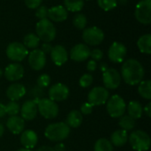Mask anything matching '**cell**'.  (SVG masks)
<instances>
[{"mask_svg": "<svg viewBox=\"0 0 151 151\" xmlns=\"http://www.w3.org/2000/svg\"><path fill=\"white\" fill-rule=\"evenodd\" d=\"M144 73L142 65L134 58H129L123 63L120 75L127 84L134 86L143 80Z\"/></svg>", "mask_w": 151, "mask_h": 151, "instance_id": "1", "label": "cell"}, {"mask_svg": "<svg viewBox=\"0 0 151 151\" xmlns=\"http://www.w3.org/2000/svg\"><path fill=\"white\" fill-rule=\"evenodd\" d=\"M44 134L48 140L59 142L68 138L70 134V127L65 122L50 124L45 128Z\"/></svg>", "mask_w": 151, "mask_h": 151, "instance_id": "2", "label": "cell"}, {"mask_svg": "<svg viewBox=\"0 0 151 151\" xmlns=\"http://www.w3.org/2000/svg\"><path fill=\"white\" fill-rule=\"evenodd\" d=\"M35 32L40 41H42L44 42H52L57 35L55 26L49 19H40L36 23Z\"/></svg>", "mask_w": 151, "mask_h": 151, "instance_id": "3", "label": "cell"}, {"mask_svg": "<svg viewBox=\"0 0 151 151\" xmlns=\"http://www.w3.org/2000/svg\"><path fill=\"white\" fill-rule=\"evenodd\" d=\"M128 141L132 148L136 151H147L150 148V137L142 130L133 131L128 135Z\"/></svg>", "mask_w": 151, "mask_h": 151, "instance_id": "4", "label": "cell"}, {"mask_svg": "<svg viewBox=\"0 0 151 151\" xmlns=\"http://www.w3.org/2000/svg\"><path fill=\"white\" fill-rule=\"evenodd\" d=\"M107 112L111 118H120L127 111V104L125 100L119 95H113L106 102Z\"/></svg>", "mask_w": 151, "mask_h": 151, "instance_id": "5", "label": "cell"}, {"mask_svg": "<svg viewBox=\"0 0 151 151\" xmlns=\"http://www.w3.org/2000/svg\"><path fill=\"white\" fill-rule=\"evenodd\" d=\"M36 104H37V110L41 114V116L47 119H55L58 114L59 109L57 103L50 100V98L39 99Z\"/></svg>", "mask_w": 151, "mask_h": 151, "instance_id": "6", "label": "cell"}, {"mask_svg": "<svg viewBox=\"0 0 151 151\" xmlns=\"http://www.w3.org/2000/svg\"><path fill=\"white\" fill-rule=\"evenodd\" d=\"M135 19L143 25L151 23V0H141L135 6Z\"/></svg>", "mask_w": 151, "mask_h": 151, "instance_id": "7", "label": "cell"}, {"mask_svg": "<svg viewBox=\"0 0 151 151\" xmlns=\"http://www.w3.org/2000/svg\"><path fill=\"white\" fill-rule=\"evenodd\" d=\"M82 39L87 43V45H99L104 39V33L101 28L97 27H87L83 29Z\"/></svg>", "mask_w": 151, "mask_h": 151, "instance_id": "8", "label": "cell"}, {"mask_svg": "<svg viewBox=\"0 0 151 151\" xmlns=\"http://www.w3.org/2000/svg\"><path fill=\"white\" fill-rule=\"evenodd\" d=\"M6 56L9 59L15 62H20L28 55L27 49L23 43L13 42L10 43L6 48Z\"/></svg>", "mask_w": 151, "mask_h": 151, "instance_id": "9", "label": "cell"}, {"mask_svg": "<svg viewBox=\"0 0 151 151\" xmlns=\"http://www.w3.org/2000/svg\"><path fill=\"white\" fill-rule=\"evenodd\" d=\"M110 96L109 90L104 87L93 88L88 95V102L93 106H99L106 104Z\"/></svg>", "mask_w": 151, "mask_h": 151, "instance_id": "10", "label": "cell"}, {"mask_svg": "<svg viewBox=\"0 0 151 151\" xmlns=\"http://www.w3.org/2000/svg\"><path fill=\"white\" fill-rule=\"evenodd\" d=\"M121 75L114 68H108L103 73V82L107 89H116L121 83Z\"/></svg>", "mask_w": 151, "mask_h": 151, "instance_id": "11", "label": "cell"}, {"mask_svg": "<svg viewBox=\"0 0 151 151\" xmlns=\"http://www.w3.org/2000/svg\"><path fill=\"white\" fill-rule=\"evenodd\" d=\"M127 53V47L123 43L119 42H114L109 48L108 57L111 62L119 64L124 61Z\"/></svg>", "mask_w": 151, "mask_h": 151, "instance_id": "12", "label": "cell"}, {"mask_svg": "<svg viewBox=\"0 0 151 151\" xmlns=\"http://www.w3.org/2000/svg\"><path fill=\"white\" fill-rule=\"evenodd\" d=\"M69 88L63 83H56L49 89V97L54 102H62L68 98Z\"/></svg>", "mask_w": 151, "mask_h": 151, "instance_id": "13", "label": "cell"}, {"mask_svg": "<svg viewBox=\"0 0 151 151\" xmlns=\"http://www.w3.org/2000/svg\"><path fill=\"white\" fill-rule=\"evenodd\" d=\"M28 64L35 71L42 70L46 65V54H44L42 50H33L28 54Z\"/></svg>", "mask_w": 151, "mask_h": 151, "instance_id": "14", "label": "cell"}, {"mask_svg": "<svg viewBox=\"0 0 151 151\" xmlns=\"http://www.w3.org/2000/svg\"><path fill=\"white\" fill-rule=\"evenodd\" d=\"M90 56V49L87 44L78 43L74 45L70 51V58L76 62H83Z\"/></svg>", "mask_w": 151, "mask_h": 151, "instance_id": "15", "label": "cell"}, {"mask_svg": "<svg viewBox=\"0 0 151 151\" xmlns=\"http://www.w3.org/2000/svg\"><path fill=\"white\" fill-rule=\"evenodd\" d=\"M5 79L9 81H16L24 76V67L19 63H12L6 66L4 72Z\"/></svg>", "mask_w": 151, "mask_h": 151, "instance_id": "16", "label": "cell"}, {"mask_svg": "<svg viewBox=\"0 0 151 151\" xmlns=\"http://www.w3.org/2000/svg\"><path fill=\"white\" fill-rule=\"evenodd\" d=\"M50 57L56 65L61 66L67 61L68 53L66 49L63 45H56L52 47V50L50 51Z\"/></svg>", "mask_w": 151, "mask_h": 151, "instance_id": "17", "label": "cell"}, {"mask_svg": "<svg viewBox=\"0 0 151 151\" xmlns=\"http://www.w3.org/2000/svg\"><path fill=\"white\" fill-rule=\"evenodd\" d=\"M19 111L21 114V118L24 120H32L37 115V104L34 100H27L22 104Z\"/></svg>", "mask_w": 151, "mask_h": 151, "instance_id": "18", "label": "cell"}, {"mask_svg": "<svg viewBox=\"0 0 151 151\" xmlns=\"http://www.w3.org/2000/svg\"><path fill=\"white\" fill-rule=\"evenodd\" d=\"M48 17L50 21L62 22L68 17L67 10L62 5H56L48 9Z\"/></svg>", "mask_w": 151, "mask_h": 151, "instance_id": "19", "label": "cell"}, {"mask_svg": "<svg viewBox=\"0 0 151 151\" xmlns=\"http://www.w3.org/2000/svg\"><path fill=\"white\" fill-rule=\"evenodd\" d=\"M26 95V88L20 83H13L6 89V96L10 101L16 102Z\"/></svg>", "mask_w": 151, "mask_h": 151, "instance_id": "20", "label": "cell"}, {"mask_svg": "<svg viewBox=\"0 0 151 151\" xmlns=\"http://www.w3.org/2000/svg\"><path fill=\"white\" fill-rule=\"evenodd\" d=\"M8 130L13 134H19L23 132L25 127V121L21 117L11 116L6 121Z\"/></svg>", "mask_w": 151, "mask_h": 151, "instance_id": "21", "label": "cell"}, {"mask_svg": "<svg viewBox=\"0 0 151 151\" xmlns=\"http://www.w3.org/2000/svg\"><path fill=\"white\" fill-rule=\"evenodd\" d=\"M20 142L25 149L31 150L35 148L38 142L37 134L33 130H26L22 132L20 136Z\"/></svg>", "mask_w": 151, "mask_h": 151, "instance_id": "22", "label": "cell"}, {"mask_svg": "<svg viewBox=\"0 0 151 151\" xmlns=\"http://www.w3.org/2000/svg\"><path fill=\"white\" fill-rule=\"evenodd\" d=\"M111 143L116 147H122L128 142V134L127 131L120 129L116 130L111 136Z\"/></svg>", "mask_w": 151, "mask_h": 151, "instance_id": "23", "label": "cell"}, {"mask_svg": "<svg viewBox=\"0 0 151 151\" xmlns=\"http://www.w3.org/2000/svg\"><path fill=\"white\" fill-rule=\"evenodd\" d=\"M82 120H83V117H82V114L81 113V111L73 110V111H70L69 114L67 115L65 123L69 127L77 128L81 125Z\"/></svg>", "mask_w": 151, "mask_h": 151, "instance_id": "24", "label": "cell"}, {"mask_svg": "<svg viewBox=\"0 0 151 151\" xmlns=\"http://www.w3.org/2000/svg\"><path fill=\"white\" fill-rule=\"evenodd\" d=\"M128 115L133 118L134 119H138L142 116L143 113V108L142 105L141 104V103L137 102V101H131L127 107Z\"/></svg>", "mask_w": 151, "mask_h": 151, "instance_id": "25", "label": "cell"}, {"mask_svg": "<svg viewBox=\"0 0 151 151\" xmlns=\"http://www.w3.org/2000/svg\"><path fill=\"white\" fill-rule=\"evenodd\" d=\"M151 35L150 34H146L142 35L137 41V46L141 52L145 54L151 53Z\"/></svg>", "mask_w": 151, "mask_h": 151, "instance_id": "26", "label": "cell"}, {"mask_svg": "<svg viewBox=\"0 0 151 151\" xmlns=\"http://www.w3.org/2000/svg\"><path fill=\"white\" fill-rule=\"evenodd\" d=\"M40 43V39L36 35V34L29 33L25 35L23 39V44L27 49H36Z\"/></svg>", "mask_w": 151, "mask_h": 151, "instance_id": "27", "label": "cell"}, {"mask_svg": "<svg viewBox=\"0 0 151 151\" xmlns=\"http://www.w3.org/2000/svg\"><path fill=\"white\" fill-rule=\"evenodd\" d=\"M84 6L83 0H64V7L67 12H79Z\"/></svg>", "mask_w": 151, "mask_h": 151, "instance_id": "28", "label": "cell"}, {"mask_svg": "<svg viewBox=\"0 0 151 151\" xmlns=\"http://www.w3.org/2000/svg\"><path fill=\"white\" fill-rule=\"evenodd\" d=\"M138 87V92L142 97L147 100L151 99V82L150 80L146 81H142L139 83Z\"/></svg>", "mask_w": 151, "mask_h": 151, "instance_id": "29", "label": "cell"}, {"mask_svg": "<svg viewBox=\"0 0 151 151\" xmlns=\"http://www.w3.org/2000/svg\"><path fill=\"white\" fill-rule=\"evenodd\" d=\"M119 125L121 129L125 131H131L135 127V119L131 118L129 115H123L119 118Z\"/></svg>", "mask_w": 151, "mask_h": 151, "instance_id": "30", "label": "cell"}, {"mask_svg": "<svg viewBox=\"0 0 151 151\" xmlns=\"http://www.w3.org/2000/svg\"><path fill=\"white\" fill-rule=\"evenodd\" d=\"M95 151H113V145L105 138H101L96 141L94 146Z\"/></svg>", "mask_w": 151, "mask_h": 151, "instance_id": "31", "label": "cell"}, {"mask_svg": "<svg viewBox=\"0 0 151 151\" xmlns=\"http://www.w3.org/2000/svg\"><path fill=\"white\" fill-rule=\"evenodd\" d=\"M88 23L87 17L83 13H76L73 19V26L80 30H82L86 27Z\"/></svg>", "mask_w": 151, "mask_h": 151, "instance_id": "32", "label": "cell"}, {"mask_svg": "<svg viewBox=\"0 0 151 151\" xmlns=\"http://www.w3.org/2000/svg\"><path fill=\"white\" fill-rule=\"evenodd\" d=\"M97 4L101 9L106 12L111 11L118 6L117 0H97Z\"/></svg>", "mask_w": 151, "mask_h": 151, "instance_id": "33", "label": "cell"}, {"mask_svg": "<svg viewBox=\"0 0 151 151\" xmlns=\"http://www.w3.org/2000/svg\"><path fill=\"white\" fill-rule=\"evenodd\" d=\"M4 106H5V113L8 114L9 116H17L20 111L19 104L13 101L9 102Z\"/></svg>", "mask_w": 151, "mask_h": 151, "instance_id": "34", "label": "cell"}, {"mask_svg": "<svg viewBox=\"0 0 151 151\" xmlns=\"http://www.w3.org/2000/svg\"><path fill=\"white\" fill-rule=\"evenodd\" d=\"M50 81H51L50 80V76L49 74L42 73L37 79V86L42 88H47L50 84Z\"/></svg>", "mask_w": 151, "mask_h": 151, "instance_id": "35", "label": "cell"}, {"mask_svg": "<svg viewBox=\"0 0 151 151\" xmlns=\"http://www.w3.org/2000/svg\"><path fill=\"white\" fill-rule=\"evenodd\" d=\"M93 83V76L90 73L83 74L79 81V84L81 88H88Z\"/></svg>", "mask_w": 151, "mask_h": 151, "instance_id": "36", "label": "cell"}, {"mask_svg": "<svg viewBox=\"0 0 151 151\" xmlns=\"http://www.w3.org/2000/svg\"><path fill=\"white\" fill-rule=\"evenodd\" d=\"M35 16L39 19H47V17H48V8L45 5H40L39 7L36 8Z\"/></svg>", "mask_w": 151, "mask_h": 151, "instance_id": "37", "label": "cell"}, {"mask_svg": "<svg viewBox=\"0 0 151 151\" xmlns=\"http://www.w3.org/2000/svg\"><path fill=\"white\" fill-rule=\"evenodd\" d=\"M91 58L95 61H100L104 57V52L100 49H94L93 50H90V56Z\"/></svg>", "mask_w": 151, "mask_h": 151, "instance_id": "38", "label": "cell"}, {"mask_svg": "<svg viewBox=\"0 0 151 151\" xmlns=\"http://www.w3.org/2000/svg\"><path fill=\"white\" fill-rule=\"evenodd\" d=\"M93 107L94 106L91 104H89L88 102L84 103L81 107V113L82 115H89L93 111Z\"/></svg>", "mask_w": 151, "mask_h": 151, "instance_id": "39", "label": "cell"}, {"mask_svg": "<svg viewBox=\"0 0 151 151\" xmlns=\"http://www.w3.org/2000/svg\"><path fill=\"white\" fill-rule=\"evenodd\" d=\"M25 4L29 9H36L39 7L42 2V0H24Z\"/></svg>", "mask_w": 151, "mask_h": 151, "instance_id": "40", "label": "cell"}, {"mask_svg": "<svg viewBox=\"0 0 151 151\" xmlns=\"http://www.w3.org/2000/svg\"><path fill=\"white\" fill-rule=\"evenodd\" d=\"M96 68H97L96 61L91 59V60H89V61L88 62V64H87V69H88V71H89V72H94V71L96 70Z\"/></svg>", "mask_w": 151, "mask_h": 151, "instance_id": "41", "label": "cell"}, {"mask_svg": "<svg viewBox=\"0 0 151 151\" xmlns=\"http://www.w3.org/2000/svg\"><path fill=\"white\" fill-rule=\"evenodd\" d=\"M41 50L44 54H48V53H50V51L52 50V46L50 42H43Z\"/></svg>", "mask_w": 151, "mask_h": 151, "instance_id": "42", "label": "cell"}, {"mask_svg": "<svg viewBox=\"0 0 151 151\" xmlns=\"http://www.w3.org/2000/svg\"><path fill=\"white\" fill-rule=\"evenodd\" d=\"M53 150H54V151H65V146L64 143L58 142L54 146Z\"/></svg>", "mask_w": 151, "mask_h": 151, "instance_id": "43", "label": "cell"}, {"mask_svg": "<svg viewBox=\"0 0 151 151\" xmlns=\"http://www.w3.org/2000/svg\"><path fill=\"white\" fill-rule=\"evenodd\" d=\"M144 112H145V114H146V116H147V117L150 118L151 117V103H149V104L145 106V108H144Z\"/></svg>", "mask_w": 151, "mask_h": 151, "instance_id": "44", "label": "cell"}, {"mask_svg": "<svg viewBox=\"0 0 151 151\" xmlns=\"http://www.w3.org/2000/svg\"><path fill=\"white\" fill-rule=\"evenodd\" d=\"M5 106L2 103H0V118H3L5 116Z\"/></svg>", "mask_w": 151, "mask_h": 151, "instance_id": "45", "label": "cell"}, {"mask_svg": "<svg viewBox=\"0 0 151 151\" xmlns=\"http://www.w3.org/2000/svg\"><path fill=\"white\" fill-rule=\"evenodd\" d=\"M36 151H54V150H53V148L49 147V146H42Z\"/></svg>", "mask_w": 151, "mask_h": 151, "instance_id": "46", "label": "cell"}, {"mask_svg": "<svg viewBox=\"0 0 151 151\" xmlns=\"http://www.w3.org/2000/svg\"><path fill=\"white\" fill-rule=\"evenodd\" d=\"M108 68H109V67H108V65H107L106 63H101V65H100V70H101L103 73L105 72Z\"/></svg>", "mask_w": 151, "mask_h": 151, "instance_id": "47", "label": "cell"}, {"mask_svg": "<svg viewBox=\"0 0 151 151\" xmlns=\"http://www.w3.org/2000/svg\"><path fill=\"white\" fill-rule=\"evenodd\" d=\"M4 133V126L0 123V138L3 136Z\"/></svg>", "mask_w": 151, "mask_h": 151, "instance_id": "48", "label": "cell"}, {"mask_svg": "<svg viewBox=\"0 0 151 151\" xmlns=\"http://www.w3.org/2000/svg\"><path fill=\"white\" fill-rule=\"evenodd\" d=\"M117 1H118V4H121V5H125V4H127V2H128V0H117Z\"/></svg>", "mask_w": 151, "mask_h": 151, "instance_id": "49", "label": "cell"}, {"mask_svg": "<svg viewBox=\"0 0 151 151\" xmlns=\"http://www.w3.org/2000/svg\"><path fill=\"white\" fill-rule=\"evenodd\" d=\"M16 151H31V150H27V149L23 148V149H19V150H18Z\"/></svg>", "mask_w": 151, "mask_h": 151, "instance_id": "50", "label": "cell"}, {"mask_svg": "<svg viewBox=\"0 0 151 151\" xmlns=\"http://www.w3.org/2000/svg\"><path fill=\"white\" fill-rule=\"evenodd\" d=\"M2 75H3V70L0 68V78L2 77Z\"/></svg>", "mask_w": 151, "mask_h": 151, "instance_id": "51", "label": "cell"}]
</instances>
